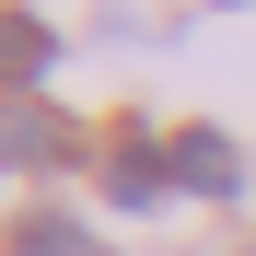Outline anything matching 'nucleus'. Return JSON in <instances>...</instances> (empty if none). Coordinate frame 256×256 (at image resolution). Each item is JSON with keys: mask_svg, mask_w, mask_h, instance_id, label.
Returning a JSON list of instances; mask_svg holds the SVG:
<instances>
[{"mask_svg": "<svg viewBox=\"0 0 256 256\" xmlns=\"http://www.w3.org/2000/svg\"><path fill=\"white\" fill-rule=\"evenodd\" d=\"M82 152V128L47 105V94H0V175H47V163Z\"/></svg>", "mask_w": 256, "mask_h": 256, "instance_id": "1", "label": "nucleus"}, {"mask_svg": "<svg viewBox=\"0 0 256 256\" xmlns=\"http://www.w3.org/2000/svg\"><path fill=\"white\" fill-rule=\"evenodd\" d=\"M116 210H163V198H175V152H163L152 140V128H116V140H105V175H94Z\"/></svg>", "mask_w": 256, "mask_h": 256, "instance_id": "2", "label": "nucleus"}, {"mask_svg": "<svg viewBox=\"0 0 256 256\" xmlns=\"http://www.w3.org/2000/svg\"><path fill=\"white\" fill-rule=\"evenodd\" d=\"M175 186L186 198H244V152H233V128H175Z\"/></svg>", "mask_w": 256, "mask_h": 256, "instance_id": "3", "label": "nucleus"}, {"mask_svg": "<svg viewBox=\"0 0 256 256\" xmlns=\"http://www.w3.org/2000/svg\"><path fill=\"white\" fill-rule=\"evenodd\" d=\"M0 256H105V233H94V222H70L58 198H24L12 222H0Z\"/></svg>", "mask_w": 256, "mask_h": 256, "instance_id": "4", "label": "nucleus"}, {"mask_svg": "<svg viewBox=\"0 0 256 256\" xmlns=\"http://www.w3.org/2000/svg\"><path fill=\"white\" fill-rule=\"evenodd\" d=\"M58 70V35L24 12V0H0V94H35V82Z\"/></svg>", "mask_w": 256, "mask_h": 256, "instance_id": "5", "label": "nucleus"}]
</instances>
